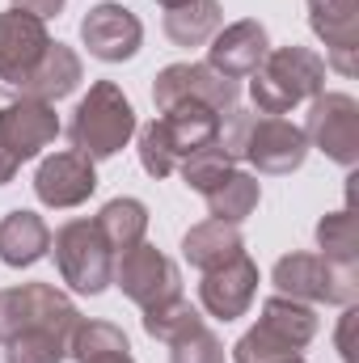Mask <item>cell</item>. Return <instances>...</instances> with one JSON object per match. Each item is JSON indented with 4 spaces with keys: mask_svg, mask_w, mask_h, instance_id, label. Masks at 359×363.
<instances>
[{
    "mask_svg": "<svg viewBox=\"0 0 359 363\" xmlns=\"http://www.w3.org/2000/svg\"><path fill=\"white\" fill-rule=\"evenodd\" d=\"M326 85V60L309 47H275L267 51L263 68L254 72V106L258 114H270V118H283L292 106L300 101H313Z\"/></svg>",
    "mask_w": 359,
    "mask_h": 363,
    "instance_id": "1",
    "label": "cell"
},
{
    "mask_svg": "<svg viewBox=\"0 0 359 363\" xmlns=\"http://www.w3.org/2000/svg\"><path fill=\"white\" fill-rule=\"evenodd\" d=\"M131 135H136V110L114 81H97L81 97V106L72 110V123H68L72 148L89 161L114 157Z\"/></svg>",
    "mask_w": 359,
    "mask_h": 363,
    "instance_id": "2",
    "label": "cell"
},
{
    "mask_svg": "<svg viewBox=\"0 0 359 363\" xmlns=\"http://www.w3.org/2000/svg\"><path fill=\"white\" fill-rule=\"evenodd\" d=\"M275 287L292 300H326V304H355L359 274L355 262H330L321 254H287L275 262Z\"/></svg>",
    "mask_w": 359,
    "mask_h": 363,
    "instance_id": "3",
    "label": "cell"
},
{
    "mask_svg": "<svg viewBox=\"0 0 359 363\" xmlns=\"http://www.w3.org/2000/svg\"><path fill=\"white\" fill-rule=\"evenodd\" d=\"M51 250H55V267H60L64 283L72 291L97 296V291L110 287V279H114V254L101 241V233L93 228V220H68L51 237Z\"/></svg>",
    "mask_w": 359,
    "mask_h": 363,
    "instance_id": "4",
    "label": "cell"
},
{
    "mask_svg": "<svg viewBox=\"0 0 359 363\" xmlns=\"http://www.w3.org/2000/svg\"><path fill=\"white\" fill-rule=\"evenodd\" d=\"M26 325H51L72 338V330L81 325V313L51 283H21V287L0 291V342L17 338Z\"/></svg>",
    "mask_w": 359,
    "mask_h": 363,
    "instance_id": "5",
    "label": "cell"
},
{
    "mask_svg": "<svg viewBox=\"0 0 359 363\" xmlns=\"http://www.w3.org/2000/svg\"><path fill=\"white\" fill-rule=\"evenodd\" d=\"M51 47V34L38 17L21 13V9H9L0 13V93L4 97H21L38 60L47 55Z\"/></svg>",
    "mask_w": 359,
    "mask_h": 363,
    "instance_id": "6",
    "label": "cell"
},
{
    "mask_svg": "<svg viewBox=\"0 0 359 363\" xmlns=\"http://www.w3.org/2000/svg\"><path fill=\"white\" fill-rule=\"evenodd\" d=\"M309 144H317L330 161L351 169L359 161V106L347 93H317L309 106V123L300 127Z\"/></svg>",
    "mask_w": 359,
    "mask_h": 363,
    "instance_id": "7",
    "label": "cell"
},
{
    "mask_svg": "<svg viewBox=\"0 0 359 363\" xmlns=\"http://www.w3.org/2000/svg\"><path fill=\"white\" fill-rule=\"evenodd\" d=\"M237 81H228L224 72H216L211 64H170L161 77H157V85H153V101L161 106V110H170V106H178V101H203V106H211L216 114H224V110H233L237 106Z\"/></svg>",
    "mask_w": 359,
    "mask_h": 363,
    "instance_id": "8",
    "label": "cell"
},
{
    "mask_svg": "<svg viewBox=\"0 0 359 363\" xmlns=\"http://www.w3.org/2000/svg\"><path fill=\"white\" fill-rule=\"evenodd\" d=\"M110 283H118L123 296L136 300L140 308H153V304H165V300L182 296L178 267H174L161 250H153V245H144V241H140L136 250H127V254L114 262V279H110Z\"/></svg>",
    "mask_w": 359,
    "mask_h": 363,
    "instance_id": "9",
    "label": "cell"
},
{
    "mask_svg": "<svg viewBox=\"0 0 359 363\" xmlns=\"http://www.w3.org/2000/svg\"><path fill=\"white\" fill-rule=\"evenodd\" d=\"M60 135V114L51 101H30V97H13L0 110V148L21 165L30 157H38L51 140Z\"/></svg>",
    "mask_w": 359,
    "mask_h": 363,
    "instance_id": "10",
    "label": "cell"
},
{
    "mask_svg": "<svg viewBox=\"0 0 359 363\" xmlns=\"http://www.w3.org/2000/svg\"><path fill=\"white\" fill-rule=\"evenodd\" d=\"M81 43L89 47L93 60L101 64H123L140 51L144 43V26L131 9L123 4H97L89 9V17L81 21Z\"/></svg>",
    "mask_w": 359,
    "mask_h": 363,
    "instance_id": "11",
    "label": "cell"
},
{
    "mask_svg": "<svg viewBox=\"0 0 359 363\" xmlns=\"http://www.w3.org/2000/svg\"><path fill=\"white\" fill-rule=\"evenodd\" d=\"M304 157H309L304 131L296 123H287V118H270L267 114V118L254 123L241 161H250L258 174H292V169L304 165Z\"/></svg>",
    "mask_w": 359,
    "mask_h": 363,
    "instance_id": "12",
    "label": "cell"
},
{
    "mask_svg": "<svg viewBox=\"0 0 359 363\" xmlns=\"http://www.w3.org/2000/svg\"><path fill=\"white\" fill-rule=\"evenodd\" d=\"M97 190V174H93V161L81 157L77 148L72 152H55L38 165L34 174V194L55 207V211H68V207H81Z\"/></svg>",
    "mask_w": 359,
    "mask_h": 363,
    "instance_id": "13",
    "label": "cell"
},
{
    "mask_svg": "<svg viewBox=\"0 0 359 363\" xmlns=\"http://www.w3.org/2000/svg\"><path fill=\"white\" fill-rule=\"evenodd\" d=\"M254 291H258V267L245 254L233 258V262H224V267H216V271H207L203 283H199V300H203V308L216 321L241 317L254 304Z\"/></svg>",
    "mask_w": 359,
    "mask_h": 363,
    "instance_id": "14",
    "label": "cell"
},
{
    "mask_svg": "<svg viewBox=\"0 0 359 363\" xmlns=\"http://www.w3.org/2000/svg\"><path fill=\"white\" fill-rule=\"evenodd\" d=\"M270 43H267V30L263 21H233L228 30H216L211 47H207V64L216 72H224L228 81H241V77H254L267 60Z\"/></svg>",
    "mask_w": 359,
    "mask_h": 363,
    "instance_id": "15",
    "label": "cell"
},
{
    "mask_svg": "<svg viewBox=\"0 0 359 363\" xmlns=\"http://www.w3.org/2000/svg\"><path fill=\"white\" fill-rule=\"evenodd\" d=\"M182 254L194 271H216L233 258L245 254V241L237 233V224H224V220H207V224H194L186 237H182Z\"/></svg>",
    "mask_w": 359,
    "mask_h": 363,
    "instance_id": "16",
    "label": "cell"
},
{
    "mask_svg": "<svg viewBox=\"0 0 359 363\" xmlns=\"http://www.w3.org/2000/svg\"><path fill=\"white\" fill-rule=\"evenodd\" d=\"M161 127H165V140L174 148V157H190L194 148H207L216 144V131H220V114L203 101H178L161 114Z\"/></svg>",
    "mask_w": 359,
    "mask_h": 363,
    "instance_id": "17",
    "label": "cell"
},
{
    "mask_svg": "<svg viewBox=\"0 0 359 363\" xmlns=\"http://www.w3.org/2000/svg\"><path fill=\"white\" fill-rule=\"evenodd\" d=\"M51 250V228L34 211H9L0 220V262L9 267H34Z\"/></svg>",
    "mask_w": 359,
    "mask_h": 363,
    "instance_id": "18",
    "label": "cell"
},
{
    "mask_svg": "<svg viewBox=\"0 0 359 363\" xmlns=\"http://www.w3.org/2000/svg\"><path fill=\"white\" fill-rule=\"evenodd\" d=\"M77 85H81V55L72 47H64V43H51L21 97H30V101H60Z\"/></svg>",
    "mask_w": 359,
    "mask_h": 363,
    "instance_id": "19",
    "label": "cell"
},
{
    "mask_svg": "<svg viewBox=\"0 0 359 363\" xmlns=\"http://www.w3.org/2000/svg\"><path fill=\"white\" fill-rule=\"evenodd\" d=\"M93 228L101 233V241L110 245V254H127L144 241L148 233V207L140 199H110L97 216H93Z\"/></svg>",
    "mask_w": 359,
    "mask_h": 363,
    "instance_id": "20",
    "label": "cell"
},
{
    "mask_svg": "<svg viewBox=\"0 0 359 363\" xmlns=\"http://www.w3.org/2000/svg\"><path fill=\"white\" fill-rule=\"evenodd\" d=\"M68 355L77 363H136L127 334L110 321H81L68 338Z\"/></svg>",
    "mask_w": 359,
    "mask_h": 363,
    "instance_id": "21",
    "label": "cell"
},
{
    "mask_svg": "<svg viewBox=\"0 0 359 363\" xmlns=\"http://www.w3.org/2000/svg\"><path fill=\"white\" fill-rule=\"evenodd\" d=\"M224 13H220V0H186L165 9V34L178 43V47H203L216 38Z\"/></svg>",
    "mask_w": 359,
    "mask_h": 363,
    "instance_id": "22",
    "label": "cell"
},
{
    "mask_svg": "<svg viewBox=\"0 0 359 363\" xmlns=\"http://www.w3.org/2000/svg\"><path fill=\"white\" fill-rule=\"evenodd\" d=\"M258 194H263V190H258V178H250V174H241V169H228L203 199H207L211 220L241 224V220H250V211L258 207Z\"/></svg>",
    "mask_w": 359,
    "mask_h": 363,
    "instance_id": "23",
    "label": "cell"
},
{
    "mask_svg": "<svg viewBox=\"0 0 359 363\" xmlns=\"http://www.w3.org/2000/svg\"><path fill=\"white\" fill-rule=\"evenodd\" d=\"M258 325H267L270 334H279L283 342H292V347L300 351V347H309V342H313V334H317V313H313L304 300L270 296L267 304H263Z\"/></svg>",
    "mask_w": 359,
    "mask_h": 363,
    "instance_id": "24",
    "label": "cell"
},
{
    "mask_svg": "<svg viewBox=\"0 0 359 363\" xmlns=\"http://www.w3.org/2000/svg\"><path fill=\"white\" fill-rule=\"evenodd\" d=\"M309 21L326 47H359V0H309Z\"/></svg>",
    "mask_w": 359,
    "mask_h": 363,
    "instance_id": "25",
    "label": "cell"
},
{
    "mask_svg": "<svg viewBox=\"0 0 359 363\" xmlns=\"http://www.w3.org/2000/svg\"><path fill=\"white\" fill-rule=\"evenodd\" d=\"M4 363H64L68 355V334L51 325H26L17 338L4 342Z\"/></svg>",
    "mask_w": 359,
    "mask_h": 363,
    "instance_id": "26",
    "label": "cell"
},
{
    "mask_svg": "<svg viewBox=\"0 0 359 363\" xmlns=\"http://www.w3.org/2000/svg\"><path fill=\"white\" fill-rule=\"evenodd\" d=\"M199 325H203V317H199L182 296L165 300V304L144 308V330H148L157 342H178V338H186V334L199 330Z\"/></svg>",
    "mask_w": 359,
    "mask_h": 363,
    "instance_id": "27",
    "label": "cell"
},
{
    "mask_svg": "<svg viewBox=\"0 0 359 363\" xmlns=\"http://www.w3.org/2000/svg\"><path fill=\"white\" fill-rule=\"evenodd\" d=\"M317 245H321V258H330V262H355V254H359L355 216L351 211H330L317 224Z\"/></svg>",
    "mask_w": 359,
    "mask_h": 363,
    "instance_id": "28",
    "label": "cell"
},
{
    "mask_svg": "<svg viewBox=\"0 0 359 363\" xmlns=\"http://www.w3.org/2000/svg\"><path fill=\"white\" fill-rule=\"evenodd\" d=\"M178 169H182V182H186L190 190L207 194L216 182H220L224 174H228V169H233V161H228V152H224L220 144H207V148H194L190 157H182Z\"/></svg>",
    "mask_w": 359,
    "mask_h": 363,
    "instance_id": "29",
    "label": "cell"
},
{
    "mask_svg": "<svg viewBox=\"0 0 359 363\" xmlns=\"http://www.w3.org/2000/svg\"><path fill=\"white\" fill-rule=\"evenodd\" d=\"M296 355L292 342H283L279 334H270L267 325H254L237 347H233V359L237 363H283Z\"/></svg>",
    "mask_w": 359,
    "mask_h": 363,
    "instance_id": "30",
    "label": "cell"
},
{
    "mask_svg": "<svg viewBox=\"0 0 359 363\" xmlns=\"http://www.w3.org/2000/svg\"><path fill=\"white\" fill-rule=\"evenodd\" d=\"M140 165H144V174H153V178H170V174L178 169V157H174V148H170V140H165L161 118H153L148 127H140Z\"/></svg>",
    "mask_w": 359,
    "mask_h": 363,
    "instance_id": "31",
    "label": "cell"
},
{
    "mask_svg": "<svg viewBox=\"0 0 359 363\" xmlns=\"http://www.w3.org/2000/svg\"><path fill=\"white\" fill-rule=\"evenodd\" d=\"M170 347H174V359L170 363H224V342H220L207 325L190 330L186 338L170 342Z\"/></svg>",
    "mask_w": 359,
    "mask_h": 363,
    "instance_id": "32",
    "label": "cell"
},
{
    "mask_svg": "<svg viewBox=\"0 0 359 363\" xmlns=\"http://www.w3.org/2000/svg\"><path fill=\"white\" fill-rule=\"evenodd\" d=\"M254 123H258V114H250V110H237V106L224 110V123L216 131V144L228 152V161H241L245 157V140H250Z\"/></svg>",
    "mask_w": 359,
    "mask_h": 363,
    "instance_id": "33",
    "label": "cell"
},
{
    "mask_svg": "<svg viewBox=\"0 0 359 363\" xmlns=\"http://www.w3.org/2000/svg\"><path fill=\"white\" fill-rule=\"evenodd\" d=\"M355 325H359V313H355V304H347L343 325H338V351H343V363H355Z\"/></svg>",
    "mask_w": 359,
    "mask_h": 363,
    "instance_id": "34",
    "label": "cell"
},
{
    "mask_svg": "<svg viewBox=\"0 0 359 363\" xmlns=\"http://www.w3.org/2000/svg\"><path fill=\"white\" fill-rule=\"evenodd\" d=\"M326 60H330L343 77H355L359 72V47H326Z\"/></svg>",
    "mask_w": 359,
    "mask_h": 363,
    "instance_id": "35",
    "label": "cell"
},
{
    "mask_svg": "<svg viewBox=\"0 0 359 363\" xmlns=\"http://www.w3.org/2000/svg\"><path fill=\"white\" fill-rule=\"evenodd\" d=\"M13 9H21V13H30V17H38V21H47V17H55V13L64 9V0H13Z\"/></svg>",
    "mask_w": 359,
    "mask_h": 363,
    "instance_id": "36",
    "label": "cell"
},
{
    "mask_svg": "<svg viewBox=\"0 0 359 363\" xmlns=\"http://www.w3.org/2000/svg\"><path fill=\"white\" fill-rule=\"evenodd\" d=\"M13 174H17V161L0 148V186H4V182H13Z\"/></svg>",
    "mask_w": 359,
    "mask_h": 363,
    "instance_id": "37",
    "label": "cell"
},
{
    "mask_svg": "<svg viewBox=\"0 0 359 363\" xmlns=\"http://www.w3.org/2000/svg\"><path fill=\"white\" fill-rule=\"evenodd\" d=\"M157 4H165V9H174V4H186V0H157Z\"/></svg>",
    "mask_w": 359,
    "mask_h": 363,
    "instance_id": "38",
    "label": "cell"
},
{
    "mask_svg": "<svg viewBox=\"0 0 359 363\" xmlns=\"http://www.w3.org/2000/svg\"><path fill=\"white\" fill-rule=\"evenodd\" d=\"M283 363H304V359H300V355H292V359H283Z\"/></svg>",
    "mask_w": 359,
    "mask_h": 363,
    "instance_id": "39",
    "label": "cell"
}]
</instances>
